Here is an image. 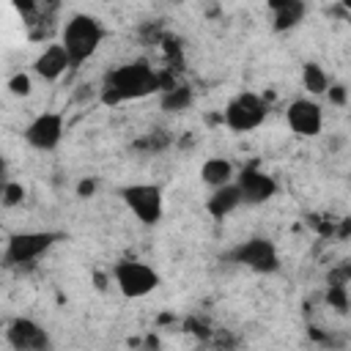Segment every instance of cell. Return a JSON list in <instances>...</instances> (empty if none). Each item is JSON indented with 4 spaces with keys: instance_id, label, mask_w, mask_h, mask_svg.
<instances>
[{
    "instance_id": "cell-1",
    "label": "cell",
    "mask_w": 351,
    "mask_h": 351,
    "mask_svg": "<svg viewBox=\"0 0 351 351\" xmlns=\"http://www.w3.org/2000/svg\"><path fill=\"white\" fill-rule=\"evenodd\" d=\"M159 90V74L154 71V66L143 58L129 60L118 69H112L104 77V88H101V101L104 104H121L129 99H143Z\"/></svg>"
},
{
    "instance_id": "cell-2",
    "label": "cell",
    "mask_w": 351,
    "mask_h": 351,
    "mask_svg": "<svg viewBox=\"0 0 351 351\" xmlns=\"http://www.w3.org/2000/svg\"><path fill=\"white\" fill-rule=\"evenodd\" d=\"M101 38H104V27L90 14H74V16H69V22L63 25V33H60V44L69 52L71 66L85 63L99 49Z\"/></svg>"
},
{
    "instance_id": "cell-3",
    "label": "cell",
    "mask_w": 351,
    "mask_h": 351,
    "mask_svg": "<svg viewBox=\"0 0 351 351\" xmlns=\"http://www.w3.org/2000/svg\"><path fill=\"white\" fill-rule=\"evenodd\" d=\"M266 112L269 110H266L263 96H258L252 90H241L228 101L222 121L230 132H252L266 121Z\"/></svg>"
},
{
    "instance_id": "cell-4",
    "label": "cell",
    "mask_w": 351,
    "mask_h": 351,
    "mask_svg": "<svg viewBox=\"0 0 351 351\" xmlns=\"http://www.w3.org/2000/svg\"><path fill=\"white\" fill-rule=\"evenodd\" d=\"M115 285L126 299H143L159 288V274L143 261H121L112 269Z\"/></svg>"
},
{
    "instance_id": "cell-5",
    "label": "cell",
    "mask_w": 351,
    "mask_h": 351,
    "mask_svg": "<svg viewBox=\"0 0 351 351\" xmlns=\"http://www.w3.org/2000/svg\"><path fill=\"white\" fill-rule=\"evenodd\" d=\"M121 200L143 225H156L162 219L165 200L156 184H129L121 189Z\"/></svg>"
},
{
    "instance_id": "cell-6",
    "label": "cell",
    "mask_w": 351,
    "mask_h": 351,
    "mask_svg": "<svg viewBox=\"0 0 351 351\" xmlns=\"http://www.w3.org/2000/svg\"><path fill=\"white\" fill-rule=\"evenodd\" d=\"M228 261L239 263V266H247L258 274H271L280 269V258H277V247L263 239V236H255V239H247L241 241L239 247H233L228 252Z\"/></svg>"
},
{
    "instance_id": "cell-7",
    "label": "cell",
    "mask_w": 351,
    "mask_h": 351,
    "mask_svg": "<svg viewBox=\"0 0 351 351\" xmlns=\"http://www.w3.org/2000/svg\"><path fill=\"white\" fill-rule=\"evenodd\" d=\"M58 239H60V233H52V230H22V233H11L8 236V244H5V261L8 263H33Z\"/></svg>"
},
{
    "instance_id": "cell-8",
    "label": "cell",
    "mask_w": 351,
    "mask_h": 351,
    "mask_svg": "<svg viewBox=\"0 0 351 351\" xmlns=\"http://www.w3.org/2000/svg\"><path fill=\"white\" fill-rule=\"evenodd\" d=\"M5 340L14 351H49L52 340L41 324L33 318H14L5 329Z\"/></svg>"
},
{
    "instance_id": "cell-9",
    "label": "cell",
    "mask_w": 351,
    "mask_h": 351,
    "mask_svg": "<svg viewBox=\"0 0 351 351\" xmlns=\"http://www.w3.org/2000/svg\"><path fill=\"white\" fill-rule=\"evenodd\" d=\"M285 121L291 126L293 134L299 137H318L321 134V126H324V112H321V104L313 101V99H293L285 110Z\"/></svg>"
},
{
    "instance_id": "cell-10",
    "label": "cell",
    "mask_w": 351,
    "mask_h": 351,
    "mask_svg": "<svg viewBox=\"0 0 351 351\" xmlns=\"http://www.w3.org/2000/svg\"><path fill=\"white\" fill-rule=\"evenodd\" d=\"M233 184L241 195V203H247V206H261L277 195V181L258 167H244Z\"/></svg>"
},
{
    "instance_id": "cell-11",
    "label": "cell",
    "mask_w": 351,
    "mask_h": 351,
    "mask_svg": "<svg viewBox=\"0 0 351 351\" xmlns=\"http://www.w3.org/2000/svg\"><path fill=\"white\" fill-rule=\"evenodd\" d=\"M60 137H63V115L60 112H41L25 129V140L36 151H52V148H58Z\"/></svg>"
},
{
    "instance_id": "cell-12",
    "label": "cell",
    "mask_w": 351,
    "mask_h": 351,
    "mask_svg": "<svg viewBox=\"0 0 351 351\" xmlns=\"http://www.w3.org/2000/svg\"><path fill=\"white\" fill-rule=\"evenodd\" d=\"M69 69H71V58H69V52L63 49L60 41H58V44H47V47L36 55V60H33V71H36L44 82L60 80Z\"/></svg>"
},
{
    "instance_id": "cell-13",
    "label": "cell",
    "mask_w": 351,
    "mask_h": 351,
    "mask_svg": "<svg viewBox=\"0 0 351 351\" xmlns=\"http://www.w3.org/2000/svg\"><path fill=\"white\" fill-rule=\"evenodd\" d=\"M271 22H274V30H291L296 27L304 14H307V5L302 0H274L271 5Z\"/></svg>"
},
{
    "instance_id": "cell-14",
    "label": "cell",
    "mask_w": 351,
    "mask_h": 351,
    "mask_svg": "<svg viewBox=\"0 0 351 351\" xmlns=\"http://www.w3.org/2000/svg\"><path fill=\"white\" fill-rule=\"evenodd\" d=\"M239 206H241V195H239V189H236L233 181L225 184V186H219V189H214V192L208 195V200H206V211H208L214 219L228 217V214L236 211Z\"/></svg>"
},
{
    "instance_id": "cell-15",
    "label": "cell",
    "mask_w": 351,
    "mask_h": 351,
    "mask_svg": "<svg viewBox=\"0 0 351 351\" xmlns=\"http://www.w3.org/2000/svg\"><path fill=\"white\" fill-rule=\"evenodd\" d=\"M200 178H203L206 186L219 189V186L230 184L236 176H233V165H230L225 156H211V159H206V162L200 165Z\"/></svg>"
},
{
    "instance_id": "cell-16",
    "label": "cell",
    "mask_w": 351,
    "mask_h": 351,
    "mask_svg": "<svg viewBox=\"0 0 351 351\" xmlns=\"http://www.w3.org/2000/svg\"><path fill=\"white\" fill-rule=\"evenodd\" d=\"M302 85H304V90L313 93V96L326 93V90H329V77H326L324 66L315 63V60H307V63L302 66Z\"/></svg>"
},
{
    "instance_id": "cell-17",
    "label": "cell",
    "mask_w": 351,
    "mask_h": 351,
    "mask_svg": "<svg viewBox=\"0 0 351 351\" xmlns=\"http://www.w3.org/2000/svg\"><path fill=\"white\" fill-rule=\"evenodd\" d=\"M159 104H162V110H167V112H181V110H186L189 104H192V90L186 88V85H173V88H167L165 93H162V99H159Z\"/></svg>"
},
{
    "instance_id": "cell-18",
    "label": "cell",
    "mask_w": 351,
    "mask_h": 351,
    "mask_svg": "<svg viewBox=\"0 0 351 351\" xmlns=\"http://www.w3.org/2000/svg\"><path fill=\"white\" fill-rule=\"evenodd\" d=\"M30 77L27 74H14L11 80H8V90L14 93V96H30Z\"/></svg>"
},
{
    "instance_id": "cell-19",
    "label": "cell",
    "mask_w": 351,
    "mask_h": 351,
    "mask_svg": "<svg viewBox=\"0 0 351 351\" xmlns=\"http://www.w3.org/2000/svg\"><path fill=\"white\" fill-rule=\"evenodd\" d=\"M0 195L5 197V203H8V206H14V203H19V197H22L25 192H22V186H16V184H3Z\"/></svg>"
},
{
    "instance_id": "cell-20",
    "label": "cell",
    "mask_w": 351,
    "mask_h": 351,
    "mask_svg": "<svg viewBox=\"0 0 351 351\" xmlns=\"http://www.w3.org/2000/svg\"><path fill=\"white\" fill-rule=\"evenodd\" d=\"M3 181H5V162L0 159V184H3Z\"/></svg>"
},
{
    "instance_id": "cell-21",
    "label": "cell",
    "mask_w": 351,
    "mask_h": 351,
    "mask_svg": "<svg viewBox=\"0 0 351 351\" xmlns=\"http://www.w3.org/2000/svg\"><path fill=\"white\" fill-rule=\"evenodd\" d=\"M0 189H3V184H0Z\"/></svg>"
}]
</instances>
